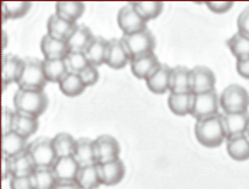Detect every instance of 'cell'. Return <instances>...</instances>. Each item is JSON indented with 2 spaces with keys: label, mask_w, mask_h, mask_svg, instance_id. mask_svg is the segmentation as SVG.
Returning <instances> with one entry per match:
<instances>
[{
  "label": "cell",
  "mask_w": 249,
  "mask_h": 189,
  "mask_svg": "<svg viewBox=\"0 0 249 189\" xmlns=\"http://www.w3.org/2000/svg\"><path fill=\"white\" fill-rule=\"evenodd\" d=\"M196 138L205 147H219L227 139L222 121V115L196 120L195 126Z\"/></svg>",
  "instance_id": "obj_1"
},
{
  "label": "cell",
  "mask_w": 249,
  "mask_h": 189,
  "mask_svg": "<svg viewBox=\"0 0 249 189\" xmlns=\"http://www.w3.org/2000/svg\"><path fill=\"white\" fill-rule=\"evenodd\" d=\"M13 105L16 112L39 118L48 106V98L40 90L18 89L14 94Z\"/></svg>",
  "instance_id": "obj_2"
},
{
  "label": "cell",
  "mask_w": 249,
  "mask_h": 189,
  "mask_svg": "<svg viewBox=\"0 0 249 189\" xmlns=\"http://www.w3.org/2000/svg\"><path fill=\"white\" fill-rule=\"evenodd\" d=\"M47 82L43 69V61L39 59H25L24 68L18 82L19 88L43 91Z\"/></svg>",
  "instance_id": "obj_3"
},
{
  "label": "cell",
  "mask_w": 249,
  "mask_h": 189,
  "mask_svg": "<svg viewBox=\"0 0 249 189\" xmlns=\"http://www.w3.org/2000/svg\"><path fill=\"white\" fill-rule=\"evenodd\" d=\"M220 106L225 113H237L248 111L249 94L239 84H231L219 96Z\"/></svg>",
  "instance_id": "obj_4"
},
{
  "label": "cell",
  "mask_w": 249,
  "mask_h": 189,
  "mask_svg": "<svg viewBox=\"0 0 249 189\" xmlns=\"http://www.w3.org/2000/svg\"><path fill=\"white\" fill-rule=\"evenodd\" d=\"M122 41L131 59L151 54L156 47V37L149 28L129 35H123Z\"/></svg>",
  "instance_id": "obj_5"
},
{
  "label": "cell",
  "mask_w": 249,
  "mask_h": 189,
  "mask_svg": "<svg viewBox=\"0 0 249 189\" xmlns=\"http://www.w3.org/2000/svg\"><path fill=\"white\" fill-rule=\"evenodd\" d=\"M27 150L36 168H52L57 160L53 146V139L47 137H40L30 142Z\"/></svg>",
  "instance_id": "obj_6"
},
{
  "label": "cell",
  "mask_w": 249,
  "mask_h": 189,
  "mask_svg": "<svg viewBox=\"0 0 249 189\" xmlns=\"http://www.w3.org/2000/svg\"><path fill=\"white\" fill-rule=\"evenodd\" d=\"M219 107L220 100L215 90L204 94H195L191 116L196 120L213 117L219 115Z\"/></svg>",
  "instance_id": "obj_7"
},
{
  "label": "cell",
  "mask_w": 249,
  "mask_h": 189,
  "mask_svg": "<svg viewBox=\"0 0 249 189\" xmlns=\"http://www.w3.org/2000/svg\"><path fill=\"white\" fill-rule=\"evenodd\" d=\"M117 22L123 32V35L137 33V32L146 30V20L141 17L134 5L129 2L120 10L117 16Z\"/></svg>",
  "instance_id": "obj_8"
},
{
  "label": "cell",
  "mask_w": 249,
  "mask_h": 189,
  "mask_svg": "<svg viewBox=\"0 0 249 189\" xmlns=\"http://www.w3.org/2000/svg\"><path fill=\"white\" fill-rule=\"evenodd\" d=\"M215 75L207 67L198 66L191 69V88L193 94H204L215 90Z\"/></svg>",
  "instance_id": "obj_9"
},
{
  "label": "cell",
  "mask_w": 249,
  "mask_h": 189,
  "mask_svg": "<svg viewBox=\"0 0 249 189\" xmlns=\"http://www.w3.org/2000/svg\"><path fill=\"white\" fill-rule=\"evenodd\" d=\"M95 151H96L97 164H104L120 159V144L114 137L109 135H102L95 139Z\"/></svg>",
  "instance_id": "obj_10"
},
{
  "label": "cell",
  "mask_w": 249,
  "mask_h": 189,
  "mask_svg": "<svg viewBox=\"0 0 249 189\" xmlns=\"http://www.w3.org/2000/svg\"><path fill=\"white\" fill-rule=\"evenodd\" d=\"M22 68H24V59L16 56V55H2L1 61V81L2 91H5L7 86L12 83L19 82L21 76Z\"/></svg>",
  "instance_id": "obj_11"
},
{
  "label": "cell",
  "mask_w": 249,
  "mask_h": 189,
  "mask_svg": "<svg viewBox=\"0 0 249 189\" xmlns=\"http://www.w3.org/2000/svg\"><path fill=\"white\" fill-rule=\"evenodd\" d=\"M131 60L130 55L126 51L122 39H112L109 40L108 54H107L106 65L111 69L118 70L123 69Z\"/></svg>",
  "instance_id": "obj_12"
},
{
  "label": "cell",
  "mask_w": 249,
  "mask_h": 189,
  "mask_svg": "<svg viewBox=\"0 0 249 189\" xmlns=\"http://www.w3.org/2000/svg\"><path fill=\"white\" fill-rule=\"evenodd\" d=\"M171 72L172 68L167 65H160L155 71L146 78V86L153 94L163 95L170 90Z\"/></svg>",
  "instance_id": "obj_13"
},
{
  "label": "cell",
  "mask_w": 249,
  "mask_h": 189,
  "mask_svg": "<svg viewBox=\"0 0 249 189\" xmlns=\"http://www.w3.org/2000/svg\"><path fill=\"white\" fill-rule=\"evenodd\" d=\"M81 166L74 156L57 158L52 170H53L57 182H75Z\"/></svg>",
  "instance_id": "obj_14"
},
{
  "label": "cell",
  "mask_w": 249,
  "mask_h": 189,
  "mask_svg": "<svg viewBox=\"0 0 249 189\" xmlns=\"http://www.w3.org/2000/svg\"><path fill=\"white\" fill-rule=\"evenodd\" d=\"M98 171H100L101 181L104 186L117 185L125 176V166L121 159L98 164Z\"/></svg>",
  "instance_id": "obj_15"
},
{
  "label": "cell",
  "mask_w": 249,
  "mask_h": 189,
  "mask_svg": "<svg viewBox=\"0 0 249 189\" xmlns=\"http://www.w3.org/2000/svg\"><path fill=\"white\" fill-rule=\"evenodd\" d=\"M79 25L76 22H71L62 19L56 13L52 14L47 21V34L55 39L68 41V39L73 35Z\"/></svg>",
  "instance_id": "obj_16"
},
{
  "label": "cell",
  "mask_w": 249,
  "mask_h": 189,
  "mask_svg": "<svg viewBox=\"0 0 249 189\" xmlns=\"http://www.w3.org/2000/svg\"><path fill=\"white\" fill-rule=\"evenodd\" d=\"M41 52L45 60H61L67 57L71 49L67 41L55 39L49 34H46L41 39Z\"/></svg>",
  "instance_id": "obj_17"
},
{
  "label": "cell",
  "mask_w": 249,
  "mask_h": 189,
  "mask_svg": "<svg viewBox=\"0 0 249 189\" xmlns=\"http://www.w3.org/2000/svg\"><path fill=\"white\" fill-rule=\"evenodd\" d=\"M160 65L161 63H159L158 57L156 56L155 53L134 57L130 60L132 74L138 80H146Z\"/></svg>",
  "instance_id": "obj_18"
},
{
  "label": "cell",
  "mask_w": 249,
  "mask_h": 189,
  "mask_svg": "<svg viewBox=\"0 0 249 189\" xmlns=\"http://www.w3.org/2000/svg\"><path fill=\"white\" fill-rule=\"evenodd\" d=\"M222 121H224L227 139L231 138V137L245 135L249 125V112L224 113Z\"/></svg>",
  "instance_id": "obj_19"
},
{
  "label": "cell",
  "mask_w": 249,
  "mask_h": 189,
  "mask_svg": "<svg viewBox=\"0 0 249 189\" xmlns=\"http://www.w3.org/2000/svg\"><path fill=\"white\" fill-rule=\"evenodd\" d=\"M27 138L19 133L10 131L2 135V155L7 158H14L25 151H27Z\"/></svg>",
  "instance_id": "obj_20"
},
{
  "label": "cell",
  "mask_w": 249,
  "mask_h": 189,
  "mask_svg": "<svg viewBox=\"0 0 249 189\" xmlns=\"http://www.w3.org/2000/svg\"><path fill=\"white\" fill-rule=\"evenodd\" d=\"M74 158L79 162L81 167L97 164L96 151H95V140H91L89 138L77 139Z\"/></svg>",
  "instance_id": "obj_21"
},
{
  "label": "cell",
  "mask_w": 249,
  "mask_h": 189,
  "mask_svg": "<svg viewBox=\"0 0 249 189\" xmlns=\"http://www.w3.org/2000/svg\"><path fill=\"white\" fill-rule=\"evenodd\" d=\"M170 91L175 92V94L192 92V88H191V69L184 66H178L172 68Z\"/></svg>",
  "instance_id": "obj_22"
},
{
  "label": "cell",
  "mask_w": 249,
  "mask_h": 189,
  "mask_svg": "<svg viewBox=\"0 0 249 189\" xmlns=\"http://www.w3.org/2000/svg\"><path fill=\"white\" fill-rule=\"evenodd\" d=\"M109 41L102 36H94L91 40L90 45L86 49L85 53L88 57V61L90 65L98 67L106 63L107 54H108Z\"/></svg>",
  "instance_id": "obj_23"
},
{
  "label": "cell",
  "mask_w": 249,
  "mask_h": 189,
  "mask_svg": "<svg viewBox=\"0 0 249 189\" xmlns=\"http://www.w3.org/2000/svg\"><path fill=\"white\" fill-rule=\"evenodd\" d=\"M193 92H185V94H175L170 92L169 98H167V104H169L170 110L175 113L176 116H187L191 115L193 106Z\"/></svg>",
  "instance_id": "obj_24"
},
{
  "label": "cell",
  "mask_w": 249,
  "mask_h": 189,
  "mask_svg": "<svg viewBox=\"0 0 249 189\" xmlns=\"http://www.w3.org/2000/svg\"><path fill=\"white\" fill-rule=\"evenodd\" d=\"M75 182L81 189H97L102 185L98 164L81 167Z\"/></svg>",
  "instance_id": "obj_25"
},
{
  "label": "cell",
  "mask_w": 249,
  "mask_h": 189,
  "mask_svg": "<svg viewBox=\"0 0 249 189\" xmlns=\"http://www.w3.org/2000/svg\"><path fill=\"white\" fill-rule=\"evenodd\" d=\"M228 155L235 161H246L249 159V140L245 135L227 139Z\"/></svg>",
  "instance_id": "obj_26"
},
{
  "label": "cell",
  "mask_w": 249,
  "mask_h": 189,
  "mask_svg": "<svg viewBox=\"0 0 249 189\" xmlns=\"http://www.w3.org/2000/svg\"><path fill=\"white\" fill-rule=\"evenodd\" d=\"M85 4L81 1H59L55 5L57 16L71 22H76L85 13Z\"/></svg>",
  "instance_id": "obj_27"
},
{
  "label": "cell",
  "mask_w": 249,
  "mask_h": 189,
  "mask_svg": "<svg viewBox=\"0 0 249 189\" xmlns=\"http://www.w3.org/2000/svg\"><path fill=\"white\" fill-rule=\"evenodd\" d=\"M12 176H32L36 170V166L32 159L28 150L19 155L11 158Z\"/></svg>",
  "instance_id": "obj_28"
},
{
  "label": "cell",
  "mask_w": 249,
  "mask_h": 189,
  "mask_svg": "<svg viewBox=\"0 0 249 189\" xmlns=\"http://www.w3.org/2000/svg\"><path fill=\"white\" fill-rule=\"evenodd\" d=\"M37 129H39V120L36 117L16 112L12 131L28 139L36 132Z\"/></svg>",
  "instance_id": "obj_29"
},
{
  "label": "cell",
  "mask_w": 249,
  "mask_h": 189,
  "mask_svg": "<svg viewBox=\"0 0 249 189\" xmlns=\"http://www.w3.org/2000/svg\"><path fill=\"white\" fill-rule=\"evenodd\" d=\"M43 69L48 82L60 83L69 74L66 59L43 60Z\"/></svg>",
  "instance_id": "obj_30"
},
{
  "label": "cell",
  "mask_w": 249,
  "mask_h": 189,
  "mask_svg": "<svg viewBox=\"0 0 249 189\" xmlns=\"http://www.w3.org/2000/svg\"><path fill=\"white\" fill-rule=\"evenodd\" d=\"M94 39L90 28L85 25H79L73 35L68 39V46L71 52H85Z\"/></svg>",
  "instance_id": "obj_31"
},
{
  "label": "cell",
  "mask_w": 249,
  "mask_h": 189,
  "mask_svg": "<svg viewBox=\"0 0 249 189\" xmlns=\"http://www.w3.org/2000/svg\"><path fill=\"white\" fill-rule=\"evenodd\" d=\"M76 142L77 140H75L74 137L69 133H57L53 138V146L57 158L74 156L75 150H76Z\"/></svg>",
  "instance_id": "obj_32"
},
{
  "label": "cell",
  "mask_w": 249,
  "mask_h": 189,
  "mask_svg": "<svg viewBox=\"0 0 249 189\" xmlns=\"http://www.w3.org/2000/svg\"><path fill=\"white\" fill-rule=\"evenodd\" d=\"M59 86L62 94L67 97H77V96L82 95L87 88L80 75L71 74V72L67 74V76L61 81Z\"/></svg>",
  "instance_id": "obj_33"
},
{
  "label": "cell",
  "mask_w": 249,
  "mask_h": 189,
  "mask_svg": "<svg viewBox=\"0 0 249 189\" xmlns=\"http://www.w3.org/2000/svg\"><path fill=\"white\" fill-rule=\"evenodd\" d=\"M227 47L236 60L249 57V37L239 32L227 40Z\"/></svg>",
  "instance_id": "obj_34"
},
{
  "label": "cell",
  "mask_w": 249,
  "mask_h": 189,
  "mask_svg": "<svg viewBox=\"0 0 249 189\" xmlns=\"http://www.w3.org/2000/svg\"><path fill=\"white\" fill-rule=\"evenodd\" d=\"M31 177L34 189H53L57 182L52 168H36Z\"/></svg>",
  "instance_id": "obj_35"
},
{
  "label": "cell",
  "mask_w": 249,
  "mask_h": 189,
  "mask_svg": "<svg viewBox=\"0 0 249 189\" xmlns=\"http://www.w3.org/2000/svg\"><path fill=\"white\" fill-rule=\"evenodd\" d=\"M131 4L146 21L160 16L164 8V4L161 1H132Z\"/></svg>",
  "instance_id": "obj_36"
},
{
  "label": "cell",
  "mask_w": 249,
  "mask_h": 189,
  "mask_svg": "<svg viewBox=\"0 0 249 189\" xmlns=\"http://www.w3.org/2000/svg\"><path fill=\"white\" fill-rule=\"evenodd\" d=\"M66 65L69 72L80 75L87 67L90 66V62L88 61L85 52H69L66 57Z\"/></svg>",
  "instance_id": "obj_37"
},
{
  "label": "cell",
  "mask_w": 249,
  "mask_h": 189,
  "mask_svg": "<svg viewBox=\"0 0 249 189\" xmlns=\"http://www.w3.org/2000/svg\"><path fill=\"white\" fill-rule=\"evenodd\" d=\"M6 7L8 19H19L26 16L28 11L31 10L32 2L28 1H11V2H2Z\"/></svg>",
  "instance_id": "obj_38"
},
{
  "label": "cell",
  "mask_w": 249,
  "mask_h": 189,
  "mask_svg": "<svg viewBox=\"0 0 249 189\" xmlns=\"http://www.w3.org/2000/svg\"><path fill=\"white\" fill-rule=\"evenodd\" d=\"M80 77L82 78L83 83L86 84L87 88L90 86H94L95 83H97L98 78H100V74H98L97 67H95L92 65L87 67L85 70L80 74Z\"/></svg>",
  "instance_id": "obj_39"
},
{
  "label": "cell",
  "mask_w": 249,
  "mask_h": 189,
  "mask_svg": "<svg viewBox=\"0 0 249 189\" xmlns=\"http://www.w3.org/2000/svg\"><path fill=\"white\" fill-rule=\"evenodd\" d=\"M11 189H34L31 176H12L10 179Z\"/></svg>",
  "instance_id": "obj_40"
},
{
  "label": "cell",
  "mask_w": 249,
  "mask_h": 189,
  "mask_svg": "<svg viewBox=\"0 0 249 189\" xmlns=\"http://www.w3.org/2000/svg\"><path fill=\"white\" fill-rule=\"evenodd\" d=\"M14 117H16V112L11 111V110L7 109L6 106H2V117H1L2 135L13 130Z\"/></svg>",
  "instance_id": "obj_41"
},
{
  "label": "cell",
  "mask_w": 249,
  "mask_h": 189,
  "mask_svg": "<svg viewBox=\"0 0 249 189\" xmlns=\"http://www.w3.org/2000/svg\"><path fill=\"white\" fill-rule=\"evenodd\" d=\"M237 30L239 33L249 37V6L246 7L237 17Z\"/></svg>",
  "instance_id": "obj_42"
},
{
  "label": "cell",
  "mask_w": 249,
  "mask_h": 189,
  "mask_svg": "<svg viewBox=\"0 0 249 189\" xmlns=\"http://www.w3.org/2000/svg\"><path fill=\"white\" fill-rule=\"evenodd\" d=\"M206 6L215 14H224L233 7V1H207Z\"/></svg>",
  "instance_id": "obj_43"
},
{
  "label": "cell",
  "mask_w": 249,
  "mask_h": 189,
  "mask_svg": "<svg viewBox=\"0 0 249 189\" xmlns=\"http://www.w3.org/2000/svg\"><path fill=\"white\" fill-rule=\"evenodd\" d=\"M236 71L241 77L249 80V57L236 60Z\"/></svg>",
  "instance_id": "obj_44"
},
{
  "label": "cell",
  "mask_w": 249,
  "mask_h": 189,
  "mask_svg": "<svg viewBox=\"0 0 249 189\" xmlns=\"http://www.w3.org/2000/svg\"><path fill=\"white\" fill-rule=\"evenodd\" d=\"M1 172H2L1 173L2 180H7L12 177V166H11V159L4 155H2Z\"/></svg>",
  "instance_id": "obj_45"
},
{
  "label": "cell",
  "mask_w": 249,
  "mask_h": 189,
  "mask_svg": "<svg viewBox=\"0 0 249 189\" xmlns=\"http://www.w3.org/2000/svg\"><path fill=\"white\" fill-rule=\"evenodd\" d=\"M53 189H81L76 182H56Z\"/></svg>",
  "instance_id": "obj_46"
},
{
  "label": "cell",
  "mask_w": 249,
  "mask_h": 189,
  "mask_svg": "<svg viewBox=\"0 0 249 189\" xmlns=\"http://www.w3.org/2000/svg\"><path fill=\"white\" fill-rule=\"evenodd\" d=\"M7 20H10V19H8V14H7V11H6V7L2 5V24H5Z\"/></svg>",
  "instance_id": "obj_47"
},
{
  "label": "cell",
  "mask_w": 249,
  "mask_h": 189,
  "mask_svg": "<svg viewBox=\"0 0 249 189\" xmlns=\"http://www.w3.org/2000/svg\"><path fill=\"white\" fill-rule=\"evenodd\" d=\"M7 45V35H6V32L2 31V49L6 48Z\"/></svg>",
  "instance_id": "obj_48"
},
{
  "label": "cell",
  "mask_w": 249,
  "mask_h": 189,
  "mask_svg": "<svg viewBox=\"0 0 249 189\" xmlns=\"http://www.w3.org/2000/svg\"><path fill=\"white\" fill-rule=\"evenodd\" d=\"M245 136L247 137V139H248V140H249V125H248L247 130H246V132H245Z\"/></svg>",
  "instance_id": "obj_49"
}]
</instances>
